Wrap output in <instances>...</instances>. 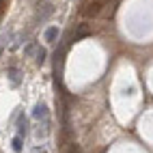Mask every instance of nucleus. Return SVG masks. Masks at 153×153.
Masks as SVG:
<instances>
[{"mask_svg":"<svg viewBox=\"0 0 153 153\" xmlns=\"http://www.w3.org/2000/svg\"><path fill=\"white\" fill-rule=\"evenodd\" d=\"M33 117L35 119H48V106L45 104H37L33 110Z\"/></svg>","mask_w":153,"mask_h":153,"instance_id":"1","label":"nucleus"},{"mask_svg":"<svg viewBox=\"0 0 153 153\" xmlns=\"http://www.w3.org/2000/svg\"><path fill=\"white\" fill-rule=\"evenodd\" d=\"M43 37H45V41H48V43H54L56 39H58V26H50V28L45 30V35H43Z\"/></svg>","mask_w":153,"mask_h":153,"instance_id":"2","label":"nucleus"},{"mask_svg":"<svg viewBox=\"0 0 153 153\" xmlns=\"http://www.w3.org/2000/svg\"><path fill=\"white\" fill-rule=\"evenodd\" d=\"M26 131H28L26 117H24V114H19V119H17V134H19V138H22V136H26Z\"/></svg>","mask_w":153,"mask_h":153,"instance_id":"3","label":"nucleus"},{"mask_svg":"<svg viewBox=\"0 0 153 153\" xmlns=\"http://www.w3.org/2000/svg\"><path fill=\"white\" fill-rule=\"evenodd\" d=\"M9 76H11V82H13V86H17V84H19V71H17L15 67H11V69H9Z\"/></svg>","mask_w":153,"mask_h":153,"instance_id":"4","label":"nucleus"},{"mask_svg":"<svg viewBox=\"0 0 153 153\" xmlns=\"http://www.w3.org/2000/svg\"><path fill=\"white\" fill-rule=\"evenodd\" d=\"M45 56H48V52H45L43 48H39L37 50V65H43L45 63Z\"/></svg>","mask_w":153,"mask_h":153,"instance_id":"5","label":"nucleus"},{"mask_svg":"<svg viewBox=\"0 0 153 153\" xmlns=\"http://www.w3.org/2000/svg\"><path fill=\"white\" fill-rule=\"evenodd\" d=\"M13 149L19 153V151H22V138H19V136H15L13 138Z\"/></svg>","mask_w":153,"mask_h":153,"instance_id":"6","label":"nucleus"},{"mask_svg":"<svg viewBox=\"0 0 153 153\" xmlns=\"http://www.w3.org/2000/svg\"><path fill=\"white\" fill-rule=\"evenodd\" d=\"M33 50H35V43H30V45H26V50H24V54H26V56H30V54H33Z\"/></svg>","mask_w":153,"mask_h":153,"instance_id":"7","label":"nucleus"}]
</instances>
